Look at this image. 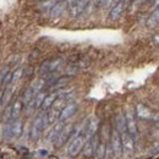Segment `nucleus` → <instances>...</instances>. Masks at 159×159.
Listing matches in <instances>:
<instances>
[{
	"mask_svg": "<svg viewBox=\"0 0 159 159\" xmlns=\"http://www.w3.org/2000/svg\"><path fill=\"white\" fill-rule=\"evenodd\" d=\"M110 147H111V152L116 157V158H120L122 156V143H121V136L118 132V130H113L111 132V136H110Z\"/></svg>",
	"mask_w": 159,
	"mask_h": 159,
	"instance_id": "3",
	"label": "nucleus"
},
{
	"mask_svg": "<svg viewBox=\"0 0 159 159\" xmlns=\"http://www.w3.org/2000/svg\"><path fill=\"white\" fill-rule=\"evenodd\" d=\"M98 127H99V121L97 118H91L87 122V126H86V139H89L92 137H94L97 135V131H98Z\"/></svg>",
	"mask_w": 159,
	"mask_h": 159,
	"instance_id": "10",
	"label": "nucleus"
},
{
	"mask_svg": "<svg viewBox=\"0 0 159 159\" xmlns=\"http://www.w3.org/2000/svg\"><path fill=\"white\" fill-rule=\"evenodd\" d=\"M36 94H37V92L34 91L33 86H30V87L23 92V96H22V103H23L25 105H28V104H30V102L36 97Z\"/></svg>",
	"mask_w": 159,
	"mask_h": 159,
	"instance_id": "19",
	"label": "nucleus"
},
{
	"mask_svg": "<svg viewBox=\"0 0 159 159\" xmlns=\"http://www.w3.org/2000/svg\"><path fill=\"white\" fill-rule=\"evenodd\" d=\"M120 136H121V143H122V151L127 154L134 153V151H135V139L129 135V132L121 134Z\"/></svg>",
	"mask_w": 159,
	"mask_h": 159,
	"instance_id": "9",
	"label": "nucleus"
},
{
	"mask_svg": "<svg viewBox=\"0 0 159 159\" xmlns=\"http://www.w3.org/2000/svg\"><path fill=\"white\" fill-rule=\"evenodd\" d=\"M88 4H89L88 0H77V1H75L74 4H71V5L69 6L70 16H72V17H77V16H80V15H82L83 12H86Z\"/></svg>",
	"mask_w": 159,
	"mask_h": 159,
	"instance_id": "6",
	"label": "nucleus"
},
{
	"mask_svg": "<svg viewBox=\"0 0 159 159\" xmlns=\"http://www.w3.org/2000/svg\"><path fill=\"white\" fill-rule=\"evenodd\" d=\"M152 43L154 44V45H159V32L157 34H154L153 36V38H152Z\"/></svg>",
	"mask_w": 159,
	"mask_h": 159,
	"instance_id": "31",
	"label": "nucleus"
},
{
	"mask_svg": "<svg viewBox=\"0 0 159 159\" xmlns=\"http://www.w3.org/2000/svg\"><path fill=\"white\" fill-rule=\"evenodd\" d=\"M124 10H125V1L122 0V1L115 4V5L111 7V10H110V12H109V19L113 21L120 19L121 15L124 14Z\"/></svg>",
	"mask_w": 159,
	"mask_h": 159,
	"instance_id": "12",
	"label": "nucleus"
},
{
	"mask_svg": "<svg viewBox=\"0 0 159 159\" xmlns=\"http://www.w3.org/2000/svg\"><path fill=\"white\" fill-rule=\"evenodd\" d=\"M1 119H2V121H4V124L10 122V121L12 120V104H9V105L4 109Z\"/></svg>",
	"mask_w": 159,
	"mask_h": 159,
	"instance_id": "23",
	"label": "nucleus"
},
{
	"mask_svg": "<svg viewBox=\"0 0 159 159\" xmlns=\"http://www.w3.org/2000/svg\"><path fill=\"white\" fill-rule=\"evenodd\" d=\"M77 109H79V105H77V103H75V102H71V103L66 104V105L60 110L59 121H66L67 119H70L72 115L76 114Z\"/></svg>",
	"mask_w": 159,
	"mask_h": 159,
	"instance_id": "7",
	"label": "nucleus"
},
{
	"mask_svg": "<svg viewBox=\"0 0 159 159\" xmlns=\"http://www.w3.org/2000/svg\"><path fill=\"white\" fill-rule=\"evenodd\" d=\"M113 1H114L115 4H118V2H120V1H122V0H113Z\"/></svg>",
	"mask_w": 159,
	"mask_h": 159,
	"instance_id": "37",
	"label": "nucleus"
},
{
	"mask_svg": "<svg viewBox=\"0 0 159 159\" xmlns=\"http://www.w3.org/2000/svg\"><path fill=\"white\" fill-rule=\"evenodd\" d=\"M125 119H126V129H127L129 135L134 139H136L139 136V130H137V124L135 120V114L132 111H127L125 115Z\"/></svg>",
	"mask_w": 159,
	"mask_h": 159,
	"instance_id": "5",
	"label": "nucleus"
},
{
	"mask_svg": "<svg viewBox=\"0 0 159 159\" xmlns=\"http://www.w3.org/2000/svg\"><path fill=\"white\" fill-rule=\"evenodd\" d=\"M4 94H5V91H4V89H0V104H1V102L4 100Z\"/></svg>",
	"mask_w": 159,
	"mask_h": 159,
	"instance_id": "33",
	"label": "nucleus"
},
{
	"mask_svg": "<svg viewBox=\"0 0 159 159\" xmlns=\"http://www.w3.org/2000/svg\"><path fill=\"white\" fill-rule=\"evenodd\" d=\"M39 75L40 76H47V75H50V71H49V60H44L39 66Z\"/></svg>",
	"mask_w": 159,
	"mask_h": 159,
	"instance_id": "25",
	"label": "nucleus"
},
{
	"mask_svg": "<svg viewBox=\"0 0 159 159\" xmlns=\"http://www.w3.org/2000/svg\"><path fill=\"white\" fill-rule=\"evenodd\" d=\"M10 72V67L9 66H6L5 69H2V71H1V74H0V81L5 77V75H7Z\"/></svg>",
	"mask_w": 159,
	"mask_h": 159,
	"instance_id": "30",
	"label": "nucleus"
},
{
	"mask_svg": "<svg viewBox=\"0 0 159 159\" xmlns=\"http://www.w3.org/2000/svg\"><path fill=\"white\" fill-rule=\"evenodd\" d=\"M11 80H12V72L10 71L7 75H5V77L0 81V83L2 84V86H7V84H10L11 83Z\"/></svg>",
	"mask_w": 159,
	"mask_h": 159,
	"instance_id": "28",
	"label": "nucleus"
},
{
	"mask_svg": "<svg viewBox=\"0 0 159 159\" xmlns=\"http://www.w3.org/2000/svg\"><path fill=\"white\" fill-rule=\"evenodd\" d=\"M54 1H55V4H57V2H60V1H65V0H54Z\"/></svg>",
	"mask_w": 159,
	"mask_h": 159,
	"instance_id": "38",
	"label": "nucleus"
},
{
	"mask_svg": "<svg viewBox=\"0 0 159 159\" xmlns=\"http://www.w3.org/2000/svg\"><path fill=\"white\" fill-rule=\"evenodd\" d=\"M59 96H60V91H55V92H52V93L47 94L44 100H43V104H42L40 109L44 110V111L49 110V109L54 105V103L57 102V99L59 98Z\"/></svg>",
	"mask_w": 159,
	"mask_h": 159,
	"instance_id": "11",
	"label": "nucleus"
},
{
	"mask_svg": "<svg viewBox=\"0 0 159 159\" xmlns=\"http://www.w3.org/2000/svg\"><path fill=\"white\" fill-rule=\"evenodd\" d=\"M113 0H99V5L102 7H108L111 4Z\"/></svg>",
	"mask_w": 159,
	"mask_h": 159,
	"instance_id": "29",
	"label": "nucleus"
},
{
	"mask_svg": "<svg viewBox=\"0 0 159 159\" xmlns=\"http://www.w3.org/2000/svg\"><path fill=\"white\" fill-rule=\"evenodd\" d=\"M86 130L84 132H80L79 135H76V137L71 141V143L67 147V154L70 157H76L79 156L80 152L83 149V146L86 143Z\"/></svg>",
	"mask_w": 159,
	"mask_h": 159,
	"instance_id": "1",
	"label": "nucleus"
},
{
	"mask_svg": "<svg viewBox=\"0 0 159 159\" xmlns=\"http://www.w3.org/2000/svg\"><path fill=\"white\" fill-rule=\"evenodd\" d=\"M151 153H152V154H158L159 153V146H157L156 148H153V149L151 151Z\"/></svg>",
	"mask_w": 159,
	"mask_h": 159,
	"instance_id": "32",
	"label": "nucleus"
},
{
	"mask_svg": "<svg viewBox=\"0 0 159 159\" xmlns=\"http://www.w3.org/2000/svg\"><path fill=\"white\" fill-rule=\"evenodd\" d=\"M47 153H48V152H47V151H44V149H43V151H39L40 156H47Z\"/></svg>",
	"mask_w": 159,
	"mask_h": 159,
	"instance_id": "34",
	"label": "nucleus"
},
{
	"mask_svg": "<svg viewBox=\"0 0 159 159\" xmlns=\"http://www.w3.org/2000/svg\"><path fill=\"white\" fill-rule=\"evenodd\" d=\"M136 114L139 119H149L152 116L151 110L144 104H141V103L137 104V107H136Z\"/></svg>",
	"mask_w": 159,
	"mask_h": 159,
	"instance_id": "18",
	"label": "nucleus"
},
{
	"mask_svg": "<svg viewBox=\"0 0 159 159\" xmlns=\"http://www.w3.org/2000/svg\"><path fill=\"white\" fill-rule=\"evenodd\" d=\"M61 64H62V60L59 59V58H58V59L49 60V71H50V74L55 72L60 66H61Z\"/></svg>",
	"mask_w": 159,
	"mask_h": 159,
	"instance_id": "24",
	"label": "nucleus"
},
{
	"mask_svg": "<svg viewBox=\"0 0 159 159\" xmlns=\"http://www.w3.org/2000/svg\"><path fill=\"white\" fill-rule=\"evenodd\" d=\"M72 132H74V125H65L64 129L61 130V132L59 134V136L53 142L54 143V147L55 148H60L61 146H64L69 141V139L71 137Z\"/></svg>",
	"mask_w": 159,
	"mask_h": 159,
	"instance_id": "4",
	"label": "nucleus"
},
{
	"mask_svg": "<svg viewBox=\"0 0 159 159\" xmlns=\"http://www.w3.org/2000/svg\"><path fill=\"white\" fill-rule=\"evenodd\" d=\"M125 1H130V0H125Z\"/></svg>",
	"mask_w": 159,
	"mask_h": 159,
	"instance_id": "39",
	"label": "nucleus"
},
{
	"mask_svg": "<svg viewBox=\"0 0 159 159\" xmlns=\"http://www.w3.org/2000/svg\"><path fill=\"white\" fill-rule=\"evenodd\" d=\"M98 142H99V139H98L97 135L94 137H92V139H87L86 143H84V146H83V149H82L83 151V156L84 157H92L96 153Z\"/></svg>",
	"mask_w": 159,
	"mask_h": 159,
	"instance_id": "8",
	"label": "nucleus"
},
{
	"mask_svg": "<svg viewBox=\"0 0 159 159\" xmlns=\"http://www.w3.org/2000/svg\"><path fill=\"white\" fill-rule=\"evenodd\" d=\"M156 125L159 127V115H157V116H156Z\"/></svg>",
	"mask_w": 159,
	"mask_h": 159,
	"instance_id": "35",
	"label": "nucleus"
},
{
	"mask_svg": "<svg viewBox=\"0 0 159 159\" xmlns=\"http://www.w3.org/2000/svg\"><path fill=\"white\" fill-rule=\"evenodd\" d=\"M64 126H65L64 121H58V122H55L54 126H53V129L49 131V134H48V136H47V139L50 141V142H54L55 139L59 136V134L61 132V130L64 129Z\"/></svg>",
	"mask_w": 159,
	"mask_h": 159,
	"instance_id": "15",
	"label": "nucleus"
},
{
	"mask_svg": "<svg viewBox=\"0 0 159 159\" xmlns=\"http://www.w3.org/2000/svg\"><path fill=\"white\" fill-rule=\"evenodd\" d=\"M23 131V120L22 119H16L11 122V137L14 139H19L22 135Z\"/></svg>",
	"mask_w": 159,
	"mask_h": 159,
	"instance_id": "14",
	"label": "nucleus"
},
{
	"mask_svg": "<svg viewBox=\"0 0 159 159\" xmlns=\"http://www.w3.org/2000/svg\"><path fill=\"white\" fill-rule=\"evenodd\" d=\"M66 9H69V4L66 2V0H65V1L57 2V4H54V5L52 6V9H50V16H52V17H58V16L64 14V11H65Z\"/></svg>",
	"mask_w": 159,
	"mask_h": 159,
	"instance_id": "13",
	"label": "nucleus"
},
{
	"mask_svg": "<svg viewBox=\"0 0 159 159\" xmlns=\"http://www.w3.org/2000/svg\"><path fill=\"white\" fill-rule=\"evenodd\" d=\"M154 6H156V7H159V0H154Z\"/></svg>",
	"mask_w": 159,
	"mask_h": 159,
	"instance_id": "36",
	"label": "nucleus"
},
{
	"mask_svg": "<svg viewBox=\"0 0 159 159\" xmlns=\"http://www.w3.org/2000/svg\"><path fill=\"white\" fill-rule=\"evenodd\" d=\"M23 76V69L20 67V69H17V70H15L14 72H12V80H11V84H14V83H16L19 80L21 79Z\"/></svg>",
	"mask_w": 159,
	"mask_h": 159,
	"instance_id": "26",
	"label": "nucleus"
},
{
	"mask_svg": "<svg viewBox=\"0 0 159 159\" xmlns=\"http://www.w3.org/2000/svg\"><path fill=\"white\" fill-rule=\"evenodd\" d=\"M158 23H159V7H156L152 11V14L149 15L148 20H147V27L148 28H153Z\"/></svg>",
	"mask_w": 159,
	"mask_h": 159,
	"instance_id": "20",
	"label": "nucleus"
},
{
	"mask_svg": "<svg viewBox=\"0 0 159 159\" xmlns=\"http://www.w3.org/2000/svg\"><path fill=\"white\" fill-rule=\"evenodd\" d=\"M47 126H49L48 120H47V115L42 114L39 116H37L33 121V124H32V127H31V137H32V139L37 141L39 139L40 135L43 134V131Z\"/></svg>",
	"mask_w": 159,
	"mask_h": 159,
	"instance_id": "2",
	"label": "nucleus"
},
{
	"mask_svg": "<svg viewBox=\"0 0 159 159\" xmlns=\"http://www.w3.org/2000/svg\"><path fill=\"white\" fill-rule=\"evenodd\" d=\"M115 127L118 130L120 135L121 134H125L127 132V129H126V119H125V115L124 114H118L116 118H115Z\"/></svg>",
	"mask_w": 159,
	"mask_h": 159,
	"instance_id": "16",
	"label": "nucleus"
},
{
	"mask_svg": "<svg viewBox=\"0 0 159 159\" xmlns=\"http://www.w3.org/2000/svg\"><path fill=\"white\" fill-rule=\"evenodd\" d=\"M2 135L4 137H11V122H6L4 125V129H2Z\"/></svg>",
	"mask_w": 159,
	"mask_h": 159,
	"instance_id": "27",
	"label": "nucleus"
},
{
	"mask_svg": "<svg viewBox=\"0 0 159 159\" xmlns=\"http://www.w3.org/2000/svg\"><path fill=\"white\" fill-rule=\"evenodd\" d=\"M23 109V103L22 100L17 99L12 103V120H16L20 118L21 113Z\"/></svg>",
	"mask_w": 159,
	"mask_h": 159,
	"instance_id": "21",
	"label": "nucleus"
},
{
	"mask_svg": "<svg viewBox=\"0 0 159 159\" xmlns=\"http://www.w3.org/2000/svg\"><path fill=\"white\" fill-rule=\"evenodd\" d=\"M96 157L98 159H103L107 154V144L103 142V141H99L98 142V146H97V149H96Z\"/></svg>",
	"mask_w": 159,
	"mask_h": 159,
	"instance_id": "22",
	"label": "nucleus"
},
{
	"mask_svg": "<svg viewBox=\"0 0 159 159\" xmlns=\"http://www.w3.org/2000/svg\"><path fill=\"white\" fill-rule=\"evenodd\" d=\"M69 81H70V77H69V76H62V77H59V79H55L53 81V83L49 86V88L53 89L54 92H55V91H59L60 88H62Z\"/></svg>",
	"mask_w": 159,
	"mask_h": 159,
	"instance_id": "17",
	"label": "nucleus"
}]
</instances>
